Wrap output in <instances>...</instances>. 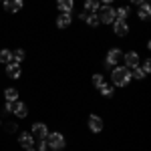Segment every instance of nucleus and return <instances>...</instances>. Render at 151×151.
Listing matches in <instances>:
<instances>
[{
  "label": "nucleus",
  "instance_id": "obj_30",
  "mask_svg": "<svg viewBox=\"0 0 151 151\" xmlns=\"http://www.w3.org/2000/svg\"><path fill=\"white\" fill-rule=\"evenodd\" d=\"M101 4H113V0H99Z\"/></svg>",
  "mask_w": 151,
  "mask_h": 151
},
{
  "label": "nucleus",
  "instance_id": "obj_31",
  "mask_svg": "<svg viewBox=\"0 0 151 151\" xmlns=\"http://www.w3.org/2000/svg\"><path fill=\"white\" fill-rule=\"evenodd\" d=\"M26 151H36V149L35 147H26Z\"/></svg>",
  "mask_w": 151,
  "mask_h": 151
},
{
  "label": "nucleus",
  "instance_id": "obj_19",
  "mask_svg": "<svg viewBox=\"0 0 151 151\" xmlns=\"http://www.w3.org/2000/svg\"><path fill=\"white\" fill-rule=\"evenodd\" d=\"M24 58H26V52H24L22 48H16V50H12V63H16V65H20Z\"/></svg>",
  "mask_w": 151,
  "mask_h": 151
},
{
  "label": "nucleus",
  "instance_id": "obj_26",
  "mask_svg": "<svg viewBox=\"0 0 151 151\" xmlns=\"http://www.w3.org/2000/svg\"><path fill=\"white\" fill-rule=\"evenodd\" d=\"M36 141H38V143H36V151H50L47 139H36Z\"/></svg>",
  "mask_w": 151,
  "mask_h": 151
},
{
  "label": "nucleus",
  "instance_id": "obj_14",
  "mask_svg": "<svg viewBox=\"0 0 151 151\" xmlns=\"http://www.w3.org/2000/svg\"><path fill=\"white\" fill-rule=\"evenodd\" d=\"M139 10H137V18L139 20H149V16H151V6H149V2H145V4H141V6H137Z\"/></svg>",
  "mask_w": 151,
  "mask_h": 151
},
{
  "label": "nucleus",
  "instance_id": "obj_29",
  "mask_svg": "<svg viewBox=\"0 0 151 151\" xmlns=\"http://www.w3.org/2000/svg\"><path fill=\"white\" fill-rule=\"evenodd\" d=\"M147 0H131V4H135V6H141V4H145Z\"/></svg>",
  "mask_w": 151,
  "mask_h": 151
},
{
  "label": "nucleus",
  "instance_id": "obj_7",
  "mask_svg": "<svg viewBox=\"0 0 151 151\" xmlns=\"http://www.w3.org/2000/svg\"><path fill=\"white\" fill-rule=\"evenodd\" d=\"M2 6H4V12H20L24 6V0H2Z\"/></svg>",
  "mask_w": 151,
  "mask_h": 151
},
{
  "label": "nucleus",
  "instance_id": "obj_20",
  "mask_svg": "<svg viewBox=\"0 0 151 151\" xmlns=\"http://www.w3.org/2000/svg\"><path fill=\"white\" fill-rule=\"evenodd\" d=\"M99 93L103 95V97H107V99H111V97H113V93H115V91H113V85H107V83H103V85L99 87Z\"/></svg>",
  "mask_w": 151,
  "mask_h": 151
},
{
  "label": "nucleus",
  "instance_id": "obj_33",
  "mask_svg": "<svg viewBox=\"0 0 151 151\" xmlns=\"http://www.w3.org/2000/svg\"><path fill=\"white\" fill-rule=\"evenodd\" d=\"M0 2H2V0H0Z\"/></svg>",
  "mask_w": 151,
  "mask_h": 151
},
{
  "label": "nucleus",
  "instance_id": "obj_25",
  "mask_svg": "<svg viewBox=\"0 0 151 151\" xmlns=\"http://www.w3.org/2000/svg\"><path fill=\"white\" fill-rule=\"evenodd\" d=\"M4 129H6V133H16L18 131V123L16 121H8V123H2Z\"/></svg>",
  "mask_w": 151,
  "mask_h": 151
},
{
  "label": "nucleus",
  "instance_id": "obj_10",
  "mask_svg": "<svg viewBox=\"0 0 151 151\" xmlns=\"http://www.w3.org/2000/svg\"><path fill=\"white\" fill-rule=\"evenodd\" d=\"M18 145L22 147V149H26V147H35V137H32V133L28 131H24V133H20L18 135Z\"/></svg>",
  "mask_w": 151,
  "mask_h": 151
},
{
  "label": "nucleus",
  "instance_id": "obj_12",
  "mask_svg": "<svg viewBox=\"0 0 151 151\" xmlns=\"http://www.w3.org/2000/svg\"><path fill=\"white\" fill-rule=\"evenodd\" d=\"M70 22H73L70 12H60V14L57 16V28H69Z\"/></svg>",
  "mask_w": 151,
  "mask_h": 151
},
{
  "label": "nucleus",
  "instance_id": "obj_8",
  "mask_svg": "<svg viewBox=\"0 0 151 151\" xmlns=\"http://www.w3.org/2000/svg\"><path fill=\"white\" fill-rule=\"evenodd\" d=\"M105 127V121L99 115H89V129L91 133H101Z\"/></svg>",
  "mask_w": 151,
  "mask_h": 151
},
{
  "label": "nucleus",
  "instance_id": "obj_15",
  "mask_svg": "<svg viewBox=\"0 0 151 151\" xmlns=\"http://www.w3.org/2000/svg\"><path fill=\"white\" fill-rule=\"evenodd\" d=\"M58 12H73L75 8V0H57Z\"/></svg>",
  "mask_w": 151,
  "mask_h": 151
},
{
  "label": "nucleus",
  "instance_id": "obj_17",
  "mask_svg": "<svg viewBox=\"0 0 151 151\" xmlns=\"http://www.w3.org/2000/svg\"><path fill=\"white\" fill-rule=\"evenodd\" d=\"M101 8L99 0H85V12H97Z\"/></svg>",
  "mask_w": 151,
  "mask_h": 151
},
{
  "label": "nucleus",
  "instance_id": "obj_2",
  "mask_svg": "<svg viewBox=\"0 0 151 151\" xmlns=\"http://www.w3.org/2000/svg\"><path fill=\"white\" fill-rule=\"evenodd\" d=\"M47 143H48V149H50V151H63L65 147H67V139H65V135L58 133V131L48 133V135H47Z\"/></svg>",
  "mask_w": 151,
  "mask_h": 151
},
{
  "label": "nucleus",
  "instance_id": "obj_6",
  "mask_svg": "<svg viewBox=\"0 0 151 151\" xmlns=\"http://www.w3.org/2000/svg\"><path fill=\"white\" fill-rule=\"evenodd\" d=\"M139 52H135V50H129L123 55V67H127V69H133V67H139Z\"/></svg>",
  "mask_w": 151,
  "mask_h": 151
},
{
  "label": "nucleus",
  "instance_id": "obj_24",
  "mask_svg": "<svg viewBox=\"0 0 151 151\" xmlns=\"http://www.w3.org/2000/svg\"><path fill=\"white\" fill-rule=\"evenodd\" d=\"M131 70V79H137V81H141V79H145V73L141 70V67H133Z\"/></svg>",
  "mask_w": 151,
  "mask_h": 151
},
{
  "label": "nucleus",
  "instance_id": "obj_21",
  "mask_svg": "<svg viewBox=\"0 0 151 151\" xmlns=\"http://www.w3.org/2000/svg\"><path fill=\"white\" fill-rule=\"evenodd\" d=\"M4 99H6V101H12V103H14V101H18V91H16L14 87L6 89V91H4Z\"/></svg>",
  "mask_w": 151,
  "mask_h": 151
},
{
  "label": "nucleus",
  "instance_id": "obj_3",
  "mask_svg": "<svg viewBox=\"0 0 151 151\" xmlns=\"http://www.w3.org/2000/svg\"><path fill=\"white\" fill-rule=\"evenodd\" d=\"M123 63V50L121 48H117V47H113V48H109L107 50V57H105V69H113V67H117V65H121Z\"/></svg>",
  "mask_w": 151,
  "mask_h": 151
},
{
  "label": "nucleus",
  "instance_id": "obj_32",
  "mask_svg": "<svg viewBox=\"0 0 151 151\" xmlns=\"http://www.w3.org/2000/svg\"><path fill=\"white\" fill-rule=\"evenodd\" d=\"M0 127H2V121H0Z\"/></svg>",
  "mask_w": 151,
  "mask_h": 151
},
{
  "label": "nucleus",
  "instance_id": "obj_5",
  "mask_svg": "<svg viewBox=\"0 0 151 151\" xmlns=\"http://www.w3.org/2000/svg\"><path fill=\"white\" fill-rule=\"evenodd\" d=\"M30 133H32V137H35V139H47L48 127L45 125V123L36 121V123H32V127H30Z\"/></svg>",
  "mask_w": 151,
  "mask_h": 151
},
{
  "label": "nucleus",
  "instance_id": "obj_28",
  "mask_svg": "<svg viewBox=\"0 0 151 151\" xmlns=\"http://www.w3.org/2000/svg\"><path fill=\"white\" fill-rule=\"evenodd\" d=\"M12 109H14V103H12V101H6V105H4V111H6V113H12Z\"/></svg>",
  "mask_w": 151,
  "mask_h": 151
},
{
  "label": "nucleus",
  "instance_id": "obj_16",
  "mask_svg": "<svg viewBox=\"0 0 151 151\" xmlns=\"http://www.w3.org/2000/svg\"><path fill=\"white\" fill-rule=\"evenodd\" d=\"M85 22L89 24L91 28H97L99 26V16H97V12H87V16H85Z\"/></svg>",
  "mask_w": 151,
  "mask_h": 151
},
{
  "label": "nucleus",
  "instance_id": "obj_22",
  "mask_svg": "<svg viewBox=\"0 0 151 151\" xmlns=\"http://www.w3.org/2000/svg\"><path fill=\"white\" fill-rule=\"evenodd\" d=\"M0 63H2V65L12 63V52L8 50V48H2V50H0Z\"/></svg>",
  "mask_w": 151,
  "mask_h": 151
},
{
  "label": "nucleus",
  "instance_id": "obj_9",
  "mask_svg": "<svg viewBox=\"0 0 151 151\" xmlns=\"http://www.w3.org/2000/svg\"><path fill=\"white\" fill-rule=\"evenodd\" d=\"M113 30H115L117 36H127L129 35V24H127V20H119V18H115V22H113Z\"/></svg>",
  "mask_w": 151,
  "mask_h": 151
},
{
  "label": "nucleus",
  "instance_id": "obj_11",
  "mask_svg": "<svg viewBox=\"0 0 151 151\" xmlns=\"http://www.w3.org/2000/svg\"><path fill=\"white\" fill-rule=\"evenodd\" d=\"M20 75H22V67H20V65H16V63H8V65H6V77H10V79H20Z\"/></svg>",
  "mask_w": 151,
  "mask_h": 151
},
{
  "label": "nucleus",
  "instance_id": "obj_23",
  "mask_svg": "<svg viewBox=\"0 0 151 151\" xmlns=\"http://www.w3.org/2000/svg\"><path fill=\"white\" fill-rule=\"evenodd\" d=\"M103 83H105V77L101 75V73H97V75H93V77H91V85H93L95 89H99Z\"/></svg>",
  "mask_w": 151,
  "mask_h": 151
},
{
  "label": "nucleus",
  "instance_id": "obj_4",
  "mask_svg": "<svg viewBox=\"0 0 151 151\" xmlns=\"http://www.w3.org/2000/svg\"><path fill=\"white\" fill-rule=\"evenodd\" d=\"M97 16H99V22L101 24H113L115 22V8L111 4H101V8L97 10Z\"/></svg>",
  "mask_w": 151,
  "mask_h": 151
},
{
  "label": "nucleus",
  "instance_id": "obj_27",
  "mask_svg": "<svg viewBox=\"0 0 151 151\" xmlns=\"http://www.w3.org/2000/svg\"><path fill=\"white\" fill-rule=\"evenodd\" d=\"M141 70L145 73V77L151 73V63H149V58H145V60H143V67H141Z\"/></svg>",
  "mask_w": 151,
  "mask_h": 151
},
{
  "label": "nucleus",
  "instance_id": "obj_13",
  "mask_svg": "<svg viewBox=\"0 0 151 151\" xmlns=\"http://www.w3.org/2000/svg\"><path fill=\"white\" fill-rule=\"evenodd\" d=\"M12 113L18 117V119H24V117L28 115V107H26V103H22V101H14V109H12Z\"/></svg>",
  "mask_w": 151,
  "mask_h": 151
},
{
  "label": "nucleus",
  "instance_id": "obj_18",
  "mask_svg": "<svg viewBox=\"0 0 151 151\" xmlns=\"http://www.w3.org/2000/svg\"><path fill=\"white\" fill-rule=\"evenodd\" d=\"M129 12H131L129 6H119V8H115V16L119 18V20H127Z\"/></svg>",
  "mask_w": 151,
  "mask_h": 151
},
{
  "label": "nucleus",
  "instance_id": "obj_1",
  "mask_svg": "<svg viewBox=\"0 0 151 151\" xmlns=\"http://www.w3.org/2000/svg\"><path fill=\"white\" fill-rule=\"evenodd\" d=\"M131 81H133V79H131V70H129L127 67L117 65V67L111 69V83H113L115 87H127Z\"/></svg>",
  "mask_w": 151,
  "mask_h": 151
}]
</instances>
